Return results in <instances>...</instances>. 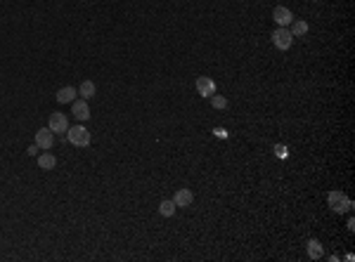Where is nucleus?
<instances>
[{
  "label": "nucleus",
  "mask_w": 355,
  "mask_h": 262,
  "mask_svg": "<svg viewBox=\"0 0 355 262\" xmlns=\"http://www.w3.org/2000/svg\"><path fill=\"white\" fill-rule=\"evenodd\" d=\"M64 135H66V139H69L73 146H81L83 149V146L90 144V130L85 126H69V130H66Z\"/></svg>",
  "instance_id": "obj_1"
},
{
  "label": "nucleus",
  "mask_w": 355,
  "mask_h": 262,
  "mask_svg": "<svg viewBox=\"0 0 355 262\" xmlns=\"http://www.w3.org/2000/svg\"><path fill=\"white\" fill-rule=\"evenodd\" d=\"M327 201H329V208L334 210V213H351L353 210V201L348 199L344 191H329V196H327Z\"/></svg>",
  "instance_id": "obj_2"
},
{
  "label": "nucleus",
  "mask_w": 355,
  "mask_h": 262,
  "mask_svg": "<svg viewBox=\"0 0 355 262\" xmlns=\"http://www.w3.org/2000/svg\"><path fill=\"white\" fill-rule=\"evenodd\" d=\"M270 38H273V45L277 50H289L294 45V36H292V31H289V26H277Z\"/></svg>",
  "instance_id": "obj_3"
},
{
  "label": "nucleus",
  "mask_w": 355,
  "mask_h": 262,
  "mask_svg": "<svg viewBox=\"0 0 355 262\" xmlns=\"http://www.w3.org/2000/svg\"><path fill=\"white\" fill-rule=\"evenodd\" d=\"M47 128L52 132H57V135H62V132L69 130V118L64 116V114H59V111H55V114H50V118H47Z\"/></svg>",
  "instance_id": "obj_4"
},
{
  "label": "nucleus",
  "mask_w": 355,
  "mask_h": 262,
  "mask_svg": "<svg viewBox=\"0 0 355 262\" xmlns=\"http://www.w3.org/2000/svg\"><path fill=\"white\" fill-rule=\"evenodd\" d=\"M36 144L38 149H52V144H55V132L50 130V128H38V132H36Z\"/></svg>",
  "instance_id": "obj_5"
},
{
  "label": "nucleus",
  "mask_w": 355,
  "mask_h": 262,
  "mask_svg": "<svg viewBox=\"0 0 355 262\" xmlns=\"http://www.w3.org/2000/svg\"><path fill=\"white\" fill-rule=\"evenodd\" d=\"M71 114L78 123H85L90 118V107H88V100H73L71 102Z\"/></svg>",
  "instance_id": "obj_6"
},
{
  "label": "nucleus",
  "mask_w": 355,
  "mask_h": 262,
  "mask_svg": "<svg viewBox=\"0 0 355 262\" xmlns=\"http://www.w3.org/2000/svg\"><path fill=\"white\" fill-rule=\"evenodd\" d=\"M194 88H197V92H199L201 97H206V100H209L211 95H216V81L209 78V76H199L197 83H194Z\"/></svg>",
  "instance_id": "obj_7"
},
{
  "label": "nucleus",
  "mask_w": 355,
  "mask_h": 262,
  "mask_svg": "<svg viewBox=\"0 0 355 262\" xmlns=\"http://www.w3.org/2000/svg\"><path fill=\"white\" fill-rule=\"evenodd\" d=\"M273 19H275V24H277V26H289V24L294 21V14H292V9L289 7L277 5V7L273 9Z\"/></svg>",
  "instance_id": "obj_8"
},
{
  "label": "nucleus",
  "mask_w": 355,
  "mask_h": 262,
  "mask_svg": "<svg viewBox=\"0 0 355 262\" xmlns=\"http://www.w3.org/2000/svg\"><path fill=\"white\" fill-rule=\"evenodd\" d=\"M192 201H194V194H192L190 189H178L173 196V203L175 208H190Z\"/></svg>",
  "instance_id": "obj_9"
},
{
  "label": "nucleus",
  "mask_w": 355,
  "mask_h": 262,
  "mask_svg": "<svg viewBox=\"0 0 355 262\" xmlns=\"http://www.w3.org/2000/svg\"><path fill=\"white\" fill-rule=\"evenodd\" d=\"M76 95H78V92H76V88H73V85H64V88H59V90H57V102H59V104H71L73 100H76Z\"/></svg>",
  "instance_id": "obj_10"
},
{
  "label": "nucleus",
  "mask_w": 355,
  "mask_h": 262,
  "mask_svg": "<svg viewBox=\"0 0 355 262\" xmlns=\"http://www.w3.org/2000/svg\"><path fill=\"white\" fill-rule=\"evenodd\" d=\"M306 248H308L310 260H322V255H325V246L320 244L318 239H310L308 244H306Z\"/></svg>",
  "instance_id": "obj_11"
},
{
  "label": "nucleus",
  "mask_w": 355,
  "mask_h": 262,
  "mask_svg": "<svg viewBox=\"0 0 355 262\" xmlns=\"http://www.w3.org/2000/svg\"><path fill=\"white\" fill-rule=\"evenodd\" d=\"M308 21H303V19H294L292 24H289V31H292L294 38H303L306 33H308Z\"/></svg>",
  "instance_id": "obj_12"
},
{
  "label": "nucleus",
  "mask_w": 355,
  "mask_h": 262,
  "mask_svg": "<svg viewBox=\"0 0 355 262\" xmlns=\"http://www.w3.org/2000/svg\"><path fill=\"white\" fill-rule=\"evenodd\" d=\"M38 168H40V170H52V168H57V158L45 151V154L38 156Z\"/></svg>",
  "instance_id": "obj_13"
},
{
  "label": "nucleus",
  "mask_w": 355,
  "mask_h": 262,
  "mask_svg": "<svg viewBox=\"0 0 355 262\" xmlns=\"http://www.w3.org/2000/svg\"><path fill=\"white\" fill-rule=\"evenodd\" d=\"M95 92H97V88H95V83L92 81H83L81 88H78V95H81L83 100H92V97H95Z\"/></svg>",
  "instance_id": "obj_14"
},
{
  "label": "nucleus",
  "mask_w": 355,
  "mask_h": 262,
  "mask_svg": "<svg viewBox=\"0 0 355 262\" xmlns=\"http://www.w3.org/2000/svg\"><path fill=\"white\" fill-rule=\"evenodd\" d=\"M159 213H161V215L164 217H173L175 215V203H173V199L168 201H161V203H159Z\"/></svg>",
  "instance_id": "obj_15"
},
{
  "label": "nucleus",
  "mask_w": 355,
  "mask_h": 262,
  "mask_svg": "<svg viewBox=\"0 0 355 262\" xmlns=\"http://www.w3.org/2000/svg\"><path fill=\"white\" fill-rule=\"evenodd\" d=\"M211 107L213 109H228V100L223 97V95H211Z\"/></svg>",
  "instance_id": "obj_16"
},
{
  "label": "nucleus",
  "mask_w": 355,
  "mask_h": 262,
  "mask_svg": "<svg viewBox=\"0 0 355 262\" xmlns=\"http://www.w3.org/2000/svg\"><path fill=\"white\" fill-rule=\"evenodd\" d=\"M275 154H277V158H287V156H289V149L284 144H275Z\"/></svg>",
  "instance_id": "obj_17"
},
{
  "label": "nucleus",
  "mask_w": 355,
  "mask_h": 262,
  "mask_svg": "<svg viewBox=\"0 0 355 262\" xmlns=\"http://www.w3.org/2000/svg\"><path fill=\"white\" fill-rule=\"evenodd\" d=\"M213 135H216V137H220V139H225V137H228L230 132L225 130V128H216V130H213Z\"/></svg>",
  "instance_id": "obj_18"
},
{
  "label": "nucleus",
  "mask_w": 355,
  "mask_h": 262,
  "mask_svg": "<svg viewBox=\"0 0 355 262\" xmlns=\"http://www.w3.org/2000/svg\"><path fill=\"white\" fill-rule=\"evenodd\" d=\"M26 154H28V156H38V144H31V146H28Z\"/></svg>",
  "instance_id": "obj_19"
}]
</instances>
